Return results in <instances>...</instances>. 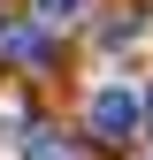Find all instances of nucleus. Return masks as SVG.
Returning a JSON list of instances; mask_svg holds the SVG:
<instances>
[{
	"mask_svg": "<svg viewBox=\"0 0 153 160\" xmlns=\"http://www.w3.org/2000/svg\"><path fill=\"white\" fill-rule=\"evenodd\" d=\"M145 122H153V99H145Z\"/></svg>",
	"mask_w": 153,
	"mask_h": 160,
	"instance_id": "obj_5",
	"label": "nucleus"
},
{
	"mask_svg": "<svg viewBox=\"0 0 153 160\" xmlns=\"http://www.w3.org/2000/svg\"><path fill=\"white\" fill-rule=\"evenodd\" d=\"M0 53H8V61H46L54 38L38 31V23H8V31H0Z\"/></svg>",
	"mask_w": 153,
	"mask_h": 160,
	"instance_id": "obj_2",
	"label": "nucleus"
},
{
	"mask_svg": "<svg viewBox=\"0 0 153 160\" xmlns=\"http://www.w3.org/2000/svg\"><path fill=\"white\" fill-rule=\"evenodd\" d=\"M138 122H145V99H138V92H123V84H100V92H92V137L130 145Z\"/></svg>",
	"mask_w": 153,
	"mask_h": 160,
	"instance_id": "obj_1",
	"label": "nucleus"
},
{
	"mask_svg": "<svg viewBox=\"0 0 153 160\" xmlns=\"http://www.w3.org/2000/svg\"><path fill=\"white\" fill-rule=\"evenodd\" d=\"M15 145H23V160H76V152L61 145V137H54V130H38V122H31L23 137H15Z\"/></svg>",
	"mask_w": 153,
	"mask_h": 160,
	"instance_id": "obj_3",
	"label": "nucleus"
},
{
	"mask_svg": "<svg viewBox=\"0 0 153 160\" xmlns=\"http://www.w3.org/2000/svg\"><path fill=\"white\" fill-rule=\"evenodd\" d=\"M31 8H38V23H84L92 0H31Z\"/></svg>",
	"mask_w": 153,
	"mask_h": 160,
	"instance_id": "obj_4",
	"label": "nucleus"
}]
</instances>
